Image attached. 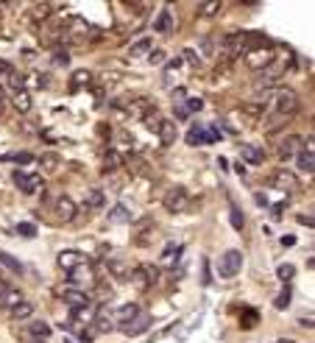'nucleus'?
Returning a JSON list of instances; mask_svg holds the SVG:
<instances>
[{"instance_id":"obj_9","label":"nucleus","mask_w":315,"mask_h":343,"mask_svg":"<svg viewBox=\"0 0 315 343\" xmlns=\"http://www.w3.org/2000/svg\"><path fill=\"white\" fill-rule=\"evenodd\" d=\"M81 262H87V257L81 251H73V248H67V251H61L59 257H56V265H59L61 271H75V268H78Z\"/></svg>"},{"instance_id":"obj_4","label":"nucleus","mask_w":315,"mask_h":343,"mask_svg":"<svg viewBox=\"0 0 315 343\" xmlns=\"http://www.w3.org/2000/svg\"><path fill=\"white\" fill-rule=\"evenodd\" d=\"M273 61H276V53H273L271 45H268V48H257V50H251V53H246V64H249L251 70H268Z\"/></svg>"},{"instance_id":"obj_31","label":"nucleus","mask_w":315,"mask_h":343,"mask_svg":"<svg viewBox=\"0 0 315 343\" xmlns=\"http://www.w3.org/2000/svg\"><path fill=\"white\" fill-rule=\"evenodd\" d=\"M139 271H142V277H145V285H156V279H159V268H156V265H142Z\"/></svg>"},{"instance_id":"obj_43","label":"nucleus","mask_w":315,"mask_h":343,"mask_svg":"<svg viewBox=\"0 0 315 343\" xmlns=\"http://www.w3.org/2000/svg\"><path fill=\"white\" fill-rule=\"evenodd\" d=\"M148 59H151V64H159V61H165V50H151Z\"/></svg>"},{"instance_id":"obj_37","label":"nucleus","mask_w":315,"mask_h":343,"mask_svg":"<svg viewBox=\"0 0 315 343\" xmlns=\"http://www.w3.org/2000/svg\"><path fill=\"white\" fill-rule=\"evenodd\" d=\"M53 61H56V64H61V67L70 64V53H67V50H61V48H56L53 50Z\"/></svg>"},{"instance_id":"obj_50","label":"nucleus","mask_w":315,"mask_h":343,"mask_svg":"<svg viewBox=\"0 0 315 343\" xmlns=\"http://www.w3.org/2000/svg\"><path fill=\"white\" fill-rule=\"evenodd\" d=\"M37 343H45V340H37Z\"/></svg>"},{"instance_id":"obj_23","label":"nucleus","mask_w":315,"mask_h":343,"mask_svg":"<svg viewBox=\"0 0 315 343\" xmlns=\"http://www.w3.org/2000/svg\"><path fill=\"white\" fill-rule=\"evenodd\" d=\"M134 315H139V307H137V304H123V307H120V310H117V313H115V321H120V324H117V326L128 324V321H131Z\"/></svg>"},{"instance_id":"obj_2","label":"nucleus","mask_w":315,"mask_h":343,"mask_svg":"<svg viewBox=\"0 0 315 343\" xmlns=\"http://www.w3.org/2000/svg\"><path fill=\"white\" fill-rule=\"evenodd\" d=\"M240 268H243V251H237V248H229V251L218 259V273L223 279H234L237 273H240Z\"/></svg>"},{"instance_id":"obj_19","label":"nucleus","mask_w":315,"mask_h":343,"mask_svg":"<svg viewBox=\"0 0 315 343\" xmlns=\"http://www.w3.org/2000/svg\"><path fill=\"white\" fill-rule=\"evenodd\" d=\"M187 145H206V126L193 123L187 131Z\"/></svg>"},{"instance_id":"obj_28","label":"nucleus","mask_w":315,"mask_h":343,"mask_svg":"<svg viewBox=\"0 0 315 343\" xmlns=\"http://www.w3.org/2000/svg\"><path fill=\"white\" fill-rule=\"evenodd\" d=\"M123 165V157L117 151H106V157H103V170H117Z\"/></svg>"},{"instance_id":"obj_38","label":"nucleus","mask_w":315,"mask_h":343,"mask_svg":"<svg viewBox=\"0 0 315 343\" xmlns=\"http://www.w3.org/2000/svg\"><path fill=\"white\" fill-rule=\"evenodd\" d=\"M87 81H90V73H87V70H78V73H75V79H73V90H78V87L87 84Z\"/></svg>"},{"instance_id":"obj_47","label":"nucleus","mask_w":315,"mask_h":343,"mask_svg":"<svg viewBox=\"0 0 315 343\" xmlns=\"http://www.w3.org/2000/svg\"><path fill=\"white\" fill-rule=\"evenodd\" d=\"M298 324L307 326V329H312V315H304V318H298Z\"/></svg>"},{"instance_id":"obj_46","label":"nucleus","mask_w":315,"mask_h":343,"mask_svg":"<svg viewBox=\"0 0 315 343\" xmlns=\"http://www.w3.org/2000/svg\"><path fill=\"white\" fill-rule=\"evenodd\" d=\"M42 162H45V168H56V162H59V159H56L53 154H48V157H45Z\"/></svg>"},{"instance_id":"obj_17","label":"nucleus","mask_w":315,"mask_h":343,"mask_svg":"<svg viewBox=\"0 0 315 343\" xmlns=\"http://www.w3.org/2000/svg\"><path fill=\"white\" fill-rule=\"evenodd\" d=\"M296 162H298V170L312 173V170H315V154H312V148H301V151H298Z\"/></svg>"},{"instance_id":"obj_41","label":"nucleus","mask_w":315,"mask_h":343,"mask_svg":"<svg viewBox=\"0 0 315 343\" xmlns=\"http://www.w3.org/2000/svg\"><path fill=\"white\" fill-rule=\"evenodd\" d=\"M184 61H190V64H193V67H198V64H201L198 53H195L193 48H187V50H184Z\"/></svg>"},{"instance_id":"obj_33","label":"nucleus","mask_w":315,"mask_h":343,"mask_svg":"<svg viewBox=\"0 0 315 343\" xmlns=\"http://www.w3.org/2000/svg\"><path fill=\"white\" fill-rule=\"evenodd\" d=\"M290 288H287V285H285V290H282V293H279L276 296V301H273V304H276V310H287V307H290Z\"/></svg>"},{"instance_id":"obj_35","label":"nucleus","mask_w":315,"mask_h":343,"mask_svg":"<svg viewBox=\"0 0 315 343\" xmlns=\"http://www.w3.org/2000/svg\"><path fill=\"white\" fill-rule=\"evenodd\" d=\"M229 218H231V226L237 229V232H243V226H246V218H243V212L237 210V207H231V212H229Z\"/></svg>"},{"instance_id":"obj_34","label":"nucleus","mask_w":315,"mask_h":343,"mask_svg":"<svg viewBox=\"0 0 315 343\" xmlns=\"http://www.w3.org/2000/svg\"><path fill=\"white\" fill-rule=\"evenodd\" d=\"M14 235H20V237H34V235H37V226H34V223H17V226H14Z\"/></svg>"},{"instance_id":"obj_16","label":"nucleus","mask_w":315,"mask_h":343,"mask_svg":"<svg viewBox=\"0 0 315 343\" xmlns=\"http://www.w3.org/2000/svg\"><path fill=\"white\" fill-rule=\"evenodd\" d=\"M153 31H159V34H170V31H173V12H170V9H162V12H159V17L153 20Z\"/></svg>"},{"instance_id":"obj_22","label":"nucleus","mask_w":315,"mask_h":343,"mask_svg":"<svg viewBox=\"0 0 315 343\" xmlns=\"http://www.w3.org/2000/svg\"><path fill=\"white\" fill-rule=\"evenodd\" d=\"M159 140H162V145H173V143H176V123L165 120L162 128H159Z\"/></svg>"},{"instance_id":"obj_10","label":"nucleus","mask_w":315,"mask_h":343,"mask_svg":"<svg viewBox=\"0 0 315 343\" xmlns=\"http://www.w3.org/2000/svg\"><path fill=\"white\" fill-rule=\"evenodd\" d=\"M106 271H109L117 282H131V271H134V268H128L126 259L112 257V259H106Z\"/></svg>"},{"instance_id":"obj_15","label":"nucleus","mask_w":315,"mask_h":343,"mask_svg":"<svg viewBox=\"0 0 315 343\" xmlns=\"http://www.w3.org/2000/svg\"><path fill=\"white\" fill-rule=\"evenodd\" d=\"M103 204H106V195H103V190H98V187H90L84 195V210H103Z\"/></svg>"},{"instance_id":"obj_3","label":"nucleus","mask_w":315,"mask_h":343,"mask_svg":"<svg viewBox=\"0 0 315 343\" xmlns=\"http://www.w3.org/2000/svg\"><path fill=\"white\" fill-rule=\"evenodd\" d=\"M273 101H276V114L290 117L298 112V95L293 90H273Z\"/></svg>"},{"instance_id":"obj_45","label":"nucleus","mask_w":315,"mask_h":343,"mask_svg":"<svg viewBox=\"0 0 315 343\" xmlns=\"http://www.w3.org/2000/svg\"><path fill=\"white\" fill-rule=\"evenodd\" d=\"M184 95H187V92H184V87H176V90H173V101L182 103V101H184Z\"/></svg>"},{"instance_id":"obj_6","label":"nucleus","mask_w":315,"mask_h":343,"mask_svg":"<svg viewBox=\"0 0 315 343\" xmlns=\"http://www.w3.org/2000/svg\"><path fill=\"white\" fill-rule=\"evenodd\" d=\"M59 296L70 304V310H75V307H90L92 304V299H90V293L87 290H78V288H70V285H64V288L59 290Z\"/></svg>"},{"instance_id":"obj_36","label":"nucleus","mask_w":315,"mask_h":343,"mask_svg":"<svg viewBox=\"0 0 315 343\" xmlns=\"http://www.w3.org/2000/svg\"><path fill=\"white\" fill-rule=\"evenodd\" d=\"M50 12H53V6H50V3H39V6H34V17H39V20H45Z\"/></svg>"},{"instance_id":"obj_30","label":"nucleus","mask_w":315,"mask_h":343,"mask_svg":"<svg viewBox=\"0 0 315 343\" xmlns=\"http://www.w3.org/2000/svg\"><path fill=\"white\" fill-rule=\"evenodd\" d=\"M145 53H151V39H139L137 45L128 48V56H145Z\"/></svg>"},{"instance_id":"obj_14","label":"nucleus","mask_w":315,"mask_h":343,"mask_svg":"<svg viewBox=\"0 0 315 343\" xmlns=\"http://www.w3.org/2000/svg\"><path fill=\"white\" fill-rule=\"evenodd\" d=\"M240 157L246 159L249 165H262V159H265V154H262V148H257V145L251 143H243L240 145Z\"/></svg>"},{"instance_id":"obj_13","label":"nucleus","mask_w":315,"mask_h":343,"mask_svg":"<svg viewBox=\"0 0 315 343\" xmlns=\"http://www.w3.org/2000/svg\"><path fill=\"white\" fill-rule=\"evenodd\" d=\"M271 184L276 187V190H296L298 187V179L290 173V170H276L271 179Z\"/></svg>"},{"instance_id":"obj_1","label":"nucleus","mask_w":315,"mask_h":343,"mask_svg":"<svg viewBox=\"0 0 315 343\" xmlns=\"http://www.w3.org/2000/svg\"><path fill=\"white\" fill-rule=\"evenodd\" d=\"M162 204H165V210H168V212L179 215V212H187L190 207H193V198H190V193L184 190V187H170L168 193H165Z\"/></svg>"},{"instance_id":"obj_27","label":"nucleus","mask_w":315,"mask_h":343,"mask_svg":"<svg viewBox=\"0 0 315 343\" xmlns=\"http://www.w3.org/2000/svg\"><path fill=\"white\" fill-rule=\"evenodd\" d=\"M182 259V243H168L162 251V262H179Z\"/></svg>"},{"instance_id":"obj_29","label":"nucleus","mask_w":315,"mask_h":343,"mask_svg":"<svg viewBox=\"0 0 315 343\" xmlns=\"http://www.w3.org/2000/svg\"><path fill=\"white\" fill-rule=\"evenodd\" d=\"M31 335L37 337V340H39V337L45 340V337L50 335V326L45 324V321H31Z\"/></svg>"},{"instance_id":"obj_49","label":"nucleus","mask_w":315,"mask_h":343,"mask_svg":"<svg viewBox=\"0 0 315 343\" xmlns=\"http://www.w3.org/2000/svg\"><path fill=\"white\" fill-rule=\"evenodd\" d=\"M276 343H293V340H276Z\"/></svg>"},{"instance_id":"obj_20","label":"nucleus","mask_w":315,"mask_h":343,"mask_svg":"<svg viewBox=\"0 0 315 343\" xmlns=\"http://www.w3.org/2000/svg\"><path fill=\"white\" fill-rule=\"evenodd\" d=\"M12 103H14V109H17V112H23V114H28L31 109H34V101H31V95H28V92H25V90L14 92Z\"/></svg>"},{"instance_id":"obj_12","label":"nucleus","mask_w":315,"mask_h":343,"mask_svg":"<svg viewBox=\"0 0 315 343\" xmlns=\"http://www.w3.org/2000/svg\"><path fill=\"white\" fill-rule=\"evenodd\" d=\"M20 301H23V293H20L17 288H12V285L0 282V307H17Z\"/></svg>"},{"instance_id":"obj_42","label":"nucleus","mask_w":315,"mask_h":343,"mask_svg":"<svg viewBox=\"0 0 315 343\" xmlns=\"http://www.w3.org/2000/svg\"><path fill=\"white\" fill-rule=\"evenodd\" d=\"M254 324H257V313H254V310H249V313H246V318H243V326L249 329V326H254Z\"/></svg>"},{"instance_id":"obj_32","label":"nucleus","mask_w":315,"mask_h":343,"mask_svg":"<svg viewBox=\"0 0 315 343\" xmlns=\"http://www.w3.org/2000/svg\"><path fill=\"white\" fill-rule=\"evenodd\" d=\"M293 273H296V268H293V265L290 262H285V265H279V268H276V277L279 279H282V282H290V279H293Z\"/></svg>"},{"instance_id":"obj_8","label":"nucleus","mask_w":315,"mask_h":343,"mask_svg":"<svg viewBox=\"0 0 315 343\" xmlns=\"http://www.w3.org/2000/svg\"><path fill=\"white\" fill-rule=\"evenodd\" d=\"M67 282H70V288H84V285H95V273H92L90 262H81L75 271H70V277H67Z\"/></svg>"},{"instance_id":"obj_25","label":"nucleus","mask_w":315,"mask_h":343,"mask_svg":"<svg viewBox=\"0 0 315 343\" xmlns=\"http://www.w3.org/2000/svg\"><path fill=\"white\" fill-rule=\"evenodd\" d=\"M109 221H115V223H128V221H131V210H128L126 204L112 207V210H109Z\"/></svg>"},{"instance_id":"obj_39","label":"nucleus","mask_w":315,"mask_h":343,"mask_svg":"<svg viewBox=\"0 0 315 343\" xmlns=\"http://www.w3.org/2000/svg\"><path fill=\"white\" fill-rule=\"evenodd\" d=\"M201 12H204L206 17H215V14L220 12V3H204V6H201Z\"/></svg>"},{"instance_id":"obj_21","label":"nucleus","mask_w":315,"mask_h":343,"mask_svg":"<svg viewBox=\"0 0 315 343\" xmlns=\"http://www.w3.org/2000/svg\"><path fill=\"white\" fill-rule=\"evenodd\" d=\"M31 315H34V304L31 301H20L17 307H12V321H28Z\"/></svg>"},{"instance_id":"obj_48","label":"nucleus","mask_w":315,"mask_h":343,"mask_svg":"<svg viewBox=\"0 0 315 343\" xmlns=\"http://www.w3.org/2000/svg\"><path fill=\"white\" fill-rule=\"evenodd\" d=\"M212 282V277H209V262H204V285Z\"/></svg>"},{"instance_id":"obj_11","label":"nucleus","mask_w":315,"mask_h":343,"mask_svg":"<svg viewBox=\"0 0 315 343\" xmlns=\"http://www.w3.org/2000/svg\"><path fill=\"white\" fill-rule=\"evenodd\" d=\"M148 326H151V315H148V313H139V315H134L128 324H123L120 332H126L128 337H134V335H142Z\"/></svg>"},{"instance_id":"obj_5","label":"nucleus","mask_w":315,"mask_h":343,"mask_svg":"<svg viewBox=\"0 0 315 343\" xmlns=\"http://www.w3.org/2000/svg\"><path fill=\"white\" fill-rule=\"evenodd\" d=\"M12 181L20 187V193L25 195H34L37 190H42V179L37 173H25V170H14L12 173Z\"/></svg>"},{"instance_id":"obj_44","label":"nucleus","mask_w":315,"mask_h":343,"mask_svg":"<svg viewBox=\"0 0 315 343\" xmlns=\"http://www.w3.org/2000/svg\"><path fill=\"white\" fill-rule=\"evenodd\" d=\"M204 109V101L201 98H190V112H201Z\"/></svg>"},{"instance_id":"obj_18","label":"nucleus","mask_w":315,"mask_h":343,"mask_svg":"<svg viewBox=\"0 0 315 343\" xmlns=\"http://www.w3.org/2000/svg\"><path fill=\"white\" fill-rule=\"evenodd\" d=\"M142 123H145V128L148 131H153V134H159V128H162V123H165V117L156 112V109H148L145 114H142Z\"/></svg>"},{"instance_id":"obj_40","label":"nucleus","mask_w":315,"mask_h":343,"mask_svg":"<svg viewBox=\"0 0 315 343\" xmlns=\"http://www.w3.org/2000/svg\"><path fill=\"white\" fill-rule=\"evenodd\" d=\"M12 162H20V165H31V162H34V157H31V154H25V151H23V154H12Z\"/></svg>"},{"instance_id":"obj_26","label":"nucleus","mask_w":315,"mask_h":343,"mask_svg":"<svg viewBox=\"0 0 315 343\" xmlns=\"http://www.w3.org/2000/svg\"><path fill=\"white\" fill-rule=\"evenodd\" d=\"M0 265H3V268H9L12 273H17V277L25 271V268H23V262H20V259H14L12 254H6V251H0Z\"/></svg>"},{"instance_id":"obj_7","label":"nucleus","mask_w":315,"mask_h":343,"mask_svg":"<svg viewBox=\"0 0 315 343\" xmlns=\"http://www.w3.org/2000/svg\"><path fill=\"white\" fill-rule=\"evenodd\" d=\"M53 218L59 223H70L75 218V204L67 195H56L53 198Z\"/></svg>"},{"instance_id":"obj_24","label":"nucleus","mask_w":315,"mask_h":343,"mask_svg":"<svg viewBox=\"0 0 315 343\" xmlns=\"http://www.w3.org/2000/svg\"><path fill=\"white\" fill-rule=\"evenodd\" d=\"M298 145H301V140H298V137H287V140H282V145H279V157H282V159L293 157V154L298 151Z\"/></svg>"}]
</instances>
